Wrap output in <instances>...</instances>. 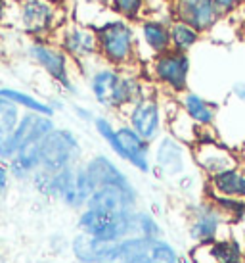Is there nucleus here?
Masks as SVG:
<instances>
[{
    "label": "nucleus",
    "mask_w": 245,
    "mask_h": 263,
    "mask_svg": "<svg viewBox=\"0 0 245 263\" xmlns=\"http://www.w3.org/2000/svg\"><path fill=\"white\" fill-rule=\"evenodd\" d=\"M87 85L94 102L109 111H125L142 96L153 92L148 90V83L138 71L119 69L104 62L87 71Z\"/></svg>",
    "instance_id": "f257e3e1"
},
{
    "label": "nucleus",
    "mask_w": 245,
    "mask_h": 263,
    "mask_svg": "<svg viewBox=\"0 0 245 263\" xmlns=\"http://www.w3.org/2000/svg\"><path fill=\"white\" fill-rule=\"evenodd\" d=\"M31 184L40 196L48 200H58L65 208H71V210H85L88 198L98 189L85 163L71 169H64L59 173H48L40 169L31 179Z\"/></svg>",
    "instance_id": "f03ea898"
},
{
    "label": "nucleus",
    "mask_w": 245,
    "mask_h": 263,
    "mask_svg": "<svg viewBox=\"0 0 245 263\" xmlns=\"http://www.w3.org/2000/svg\"><path fill=\"white\" fill-rule=\"evenodd\" d=\"M8 22L31 39L50 41L65 23L58 0H6Z\"/></svg>",
    "instance_id": "7ed1b4c3"
},
{
    "label": "nucleus",
    "mask_w": 245,
    "mask_h": 263,
    "mask_svg": "<svg viewBox=\"0 0 245 263\" xmlns=\"http://www.w3.org/2000/svg\"><path fill=\"white\" fill-rule=\"evenodd\" d=\"M98 54L104 64L119 69H134L140 64L138 58L136 25L122 17H109L98 23Z\"/></svg>",
    "instance_id": "20e7f679"
},
{
    "label": "nucleus",
    "mask_w": 245,
    "mask_h": 263,
    "mask_svg": "<svg viewBox=\"0 0 245 263\" xmlns=\"http://www.w3.org/2000/svg\"><path fill=\"white\" fill-rule=\"evenodd\" d=\"M25 54L64 92L77 95V83H75V67H77V64L59 48L58 44L52 43V41H44V39H33L27 44Z\"/></svg>",
    "instance_id": "39448f33"
},
{
    "label": "nucleus",
    "mask_w": 245,
    "mask_h": 263,
    "mask_svg": "<svg viewBox=\"0 0 245 263\" xmlns=\"http://www.w3.org/2000/svg\"><path fill=\"white\" fill-rule=\"evenodd\" d=\"M192 60L184 52L169 50L146 64L148 81L171 96H180L190 87Z\"/></svg>",
    "instance_id": "423d86ee"
},
{
    "label": "nucleus",
    "mask_w": 245,
    "mask_h": 263,
    "mask_svg": "<svg viewBox=\"0 0 245 263\" xmlns=\"http://www.w3.org/2000/svg\"><path fill=\"white\" fill-rule=\"evenodd\" d=\"M83 154L85 148L79 135L67 127H56L40 142V169L48 173H59L64 169L77 167L83 163Z\"/></svg>",
    "instance_id": "0eeeda50"
},
{
    "label": "nucleus",
    "mask_w": 245,
    "mask_h": 263,
    "mask_svg": "<svg viewBox=\"0 0 245 263\" xmlns=\"http://www.w3.org/2000/svg\"><path fill=\"white\" fill-rule=\"evenodd\" d=\"M54 43L77 64V67L88 71L100 60L96 29L80 22H65L54 35Z\"/></svg>",
    "instance_id": "6e6552de"
},
{
    "label": "nucleus",
    "mask_w": 245,
    "mask_h": 263,
    "mask_svg": "<svg viewBox=\"0 0 245 263\" xmlns=\"http://www.w3.org/2000/svg\"><path fill=\"white\" fill-rule=\"evenodd\" d=\"M56 127L58 125L54 121V117L23 111L22 119L15 125L14 131L6 139L0 140V161L10 163L22 150L40 144Z\"/></svg>",
    "instance_id": "1a4fd4ad"
},
{
    "label": "nucleus",
    "mask_w": 245,
    "mask_h": 263,
    "mask_svg": "<svg viewBox=\"0 0 245 263\" xmlns=\"http://www.w3.org/2000/svg\"><path fill=\"white\" fill-rule=\"evenodd\" d=\"M122 116H125V123L130 125L142 139L152 144L165 135L167 108L165 104L159 100L155 90L129 106L122 111Z\"/></svg>",
    "instance_id": "9d476101"
},
{
    "label": "nucleus",
    "mask_w": 245,
    "mask_h": 263,
    "mask_svg": "<svg viewBox=\"0 0 245 263\" xmlns=\"http://www.w3.org/2000/svg\"><path fill=\"white\" fill-rule=\"evenodd\" d=\"M192 163V148L171 135H163L153 142L152 165L157 177H161L163 181L178 183L182 177L190 173Z\"/></svg>",
    "instance_id": "9b49d317"
},
{
    "label": "nucleus",
    "mask_w": 245,
    "mask_h": 263,
    "mask_svg": "<svg viewBox=\"0 0 245 263\" xmlns=\"http://www.w3.org/2000/svg\"><path fill=\"white\" fill-rule=\"evenodd\" d=\"M79 233H85L101 242H121L132 236V212L104 213L96 210H80L77 219Z\"/></svg>",
    "instance_id": "f8f14e48"
},
{
    "label": "nucleus",
    "mask_w": 245,
    "mask_h": 263,
    "mask_svg": "<svg viewBox=\"0 0 245 263\" xmlns=\"http://www.w3.org/2000/svg\"><path fill=\"white\" fill-rule=\"evenodd\" d=\"M230 233V221L222 212L211 204L207 198L192 202L190 205V225L188 236L195 244H213Z\"/></svg>",
    "instance_id": "ddd939ff"
},
{
    "label": "nucleus",
    "mask_w": 245,
    "mask_h": 263,
    "mask_svg": "<svg viewBox=\"0 0 245 263\" xmlns=\"http://www.w3.org/2000/svg\"><path fill=\"white\" fill-rule=\"evenodd\" d=\"M121 244L122 254L130 263H180V254L165 238L129 236Z\"/></svg>",
    "instance_id": "4468645a"
},
{
    "label": "nucleus",
    "mask_w": 245,
    "mask_h": 263,
    "mask_svg": "<svg viewBox=\"0 0 245 263\" xmlns=\"http://www.w3.org/2000/svg\"><path fill=\"white\" fill-rule=\"evenodd\" d=\"M192 160H194L195 167L199 169L207 179L239 165L238 152L222 140L194 144L192 146Z\"/></svg>",
    "instance_id": "2eb2a0df"
},
{
    "label": "nucleus",
    "mask_w": 245,
    "mask_h": 263,
    "mask_svg": "<svg viewBox=\"0 0 245 263\" xmlns=\"http://www.w3.org/2000/svg\"><path fill=\"white\" fill-rule=\"evenodd\" d=\"M169 22L163 17L146 15L136 22V39H138V58L140 64L146 60L157 58L161 54L171 50V35H169Z\"/></svg>",
    "instance_id": "dca6fc26"
},
{
    "label": "nucleus",
    "mask_w": 245,
    "mask_h": 263,
    "mask_svg": "<svg viewBox=\"0 0 245 263\" xmlns=\"http://www.w3.org/2000/svg\"><path fill=\"white\" fill-rule=\"evenodd\" d=\"M171 14L176 20H182L188 25H192L201 35L215 29L222 17L215 0H176L171 4Z\"/></svg>",
    "instance_id": "f3484780"
},
{
    "label": "nucleus",
    "mask_w": 245,
    "mask_h": 263,
    "mask_svg": "<svg viewBox=\"0 0 245 263\" xmlns=\"http://www.w3.org/2000/svg\"><path fill=\"white\" fill-rule=\"evenodd\" d=\"M117 137L122 148V161H127L130 167H134L142 175L152 173V142L142 139L127 123L117 125Z\"/></svg>",
    "instance_id": "a211bd4d"
},
{
    "label": "nucleus",
    "mask_w": 245,
    "mask_h": 263,
    "mask_svg": "<svg viewBox=\"0 0 245 263\" xmlns=\"http://www.w3.org/2000/svg\"><path fill=\"white\" fill-rule=\"evenodd\" d=\"M85 208L104 213H130L138 210L136 189H117V186H100L88 198Z\"/></svg>",
    "instance_id": "6ab92c4d"
},
{
    "label": "nucleus",
    "mask_w": 245,
    "mask_h": 263,
    "mask_svg": "<svg viewBox=\"0 0 245 263\" xmlns=\"http://www.w3.org/2000/svg\"><path fill=\"white\" fill-rule=\"evenodd\" d=\"M87 171L90 173L96 186H117V189H136L130 177L122 171L115 161L106 154H94L83 161Z\"/></svg>",
    "instance_id": "aec40b11"
},
{
    "label": "nucleus",
    "mask_w": 245,
    "mask_h": 263,
    "mask_svg": "<svg viewBox=\"0 0 245 263\" xmlns=\"http://www.w3.org/2000/svg\"><path fill=\"white\" fill-rule=\"evenodd\" d=\"M176 102L180 110L186 114L197 127H213L218 117V106L213 100L201 96L199 92H194L188 88L186 92L176 96Z\"/></svg>",
    "instance_id": "412c9836"
},
{
    "label": "nucleus",
    "mask_w": 245,
    "mask_h": 263,
    "mask_svg": "<svg viewBox=\"0 0 245 263\" xmlns=\"http://www.w3.org/2000/svg\"><path fill=\"white\" fill-rule=\"evenodd\" d=\"M113 242H101L85 233L75 234L71 240V254L77 263H96L109 256Z\"/></svg>",
    "instance_id": "4be33fe9"
},
{
    "label": "nucleus",
    "mask_w": 245,
    "mask_h": 263,
    "mask_svg": "<svg viewBox=\"0 0 245 263\" xmlns=\"http://www.w3.org/2000/svg\"><path fill=\"white\" fill-rule=\"evenodd\" d=\"M205 190L222 194V196L245 200V169L238 165V167L211 177V179H207V189Z\"/></svg>",
    "instance_id": "5701e85b"
},
{
    "label": "nucleus",
    "mask_w": 245,
    "mask_h": 263,
    "mask_svg": "<svg viewBox=\"0 0 245 263\" xmlns=\"http://www.w3.org/2000/svg\"><path fill=\"white\" fill-rule=\"evenodd\" d=\"M167 129H169V135H171V137L184 142L186 146L192 148L195 142H197L199 127L180 110V106H178L176 100H174L173 110L167 108Z\"/></svg>",
    "instance_id": "b1692460"
},
{
    "label": "nucleus",
    "mask_w": 245,
    "mask_h": 263,
    "mask_svg": "<svg viewBox=\"0 0 245 263\" xmlns=\"http://www.w3.org/2000/svg\"><path fill=\"white\" fill-rule=\"evenodd\" d=\"M12 179L15 181H29L40 171L43 163H40V144H35L31 148H25L15 156L14 160L6 163Z\"/></svg>",
    "instance_id": "393cba45"
},
{
    "label": "nucleus",
    "mask_w": 245,
    "mask_h": 263,
    "mask_svg": "<svg viewBox=\"0 0 245 263\" xmlns=\"http://www.w3.org/2000/svg\"><path fill=\"white\" fill-rule=\"evenodd\" d=\"M0 95L6 96L8 100H12L15 106H19L22 110L31 111V114H40V116H50L54 117L56 110L50 102H46L43 98L38 96L31 95L27 90H22V88H15V87H0Z\"/></svg>",
    "instance_id": "a878e982"
},
{
    "label": "nucleus",
    "mask_w": 245,
    "mask_h": 263,
    "mask_svg": "<svg viewBox=\"0 0 245 263\" xmlns=\"http://www.w3.org/2000/svg\"><path fill=\"white\" fill-rule=\"evenodd\" d=\"M169 35H171V50L184 52V54H188L201 41L199 31L176 17H171V22H169Z\"/></svg>",
    "instance_id": "bb28decb"
},
{
    "label": "nucleus",
    "mask_w": 245,
    "mask_h": 263,
    "mask_svg": "<svg viewBox=\"0 0 245 263\" xmlns=\"http://www.w3.org/2000/svg\"><path fill=\"white\" fill-rule=\"evenodd\" d=\"M216 263H245V250L238 236L228 234L211 244Z\"/></svg>",
    "instance_id": "cd10ccee"
},
{
    "label": "nucleus",
    "mask_w": 245,
    "mask_h": 263,
    "mask_svg": "<svg viewBox=\"0 0 245 263\" xmlns=\"http://www.w3.org/2000/svg\"><path fill=\"white\" fill-rule=\"evenodd\" d=\"M205 198L215 208H218L230 223H241V221H245V200L222 196V194H216V192H211V190H205Z\"/></svg>",
    "instance_id": "c85d7f7f"
},
{
    "label": "nucleus",
    "mask_w": 245,
    "mask_h": 263,
    "mask_svg": "<svg viewBox=\"0 0 245 263\" xmlns=\"http://www.w3.org/2000/svg\"><path fill=\"white\" fill-rule=\"evenodd\" d=\"M132 236L142 238H163V227L152 212L134 210L132 212Z\"/></svg>",
    "instance_id": "c756f323"
},
{
    "label": "nucleus",
    "mask_w": 245,
    "mask_h": 263,
    "mask_svg": "<svg viewBox=\"0 0 245 263\" xmlns=\"http://www.w3.org/2000/svg\"><path fill=\"white\" fill-rule=\"evenodd\" d=\"M94 131L98 133V137H100L108 148L111 152L115 154L119 160H122V148H121V142H119V137H117V125L106 116H98L94 119Z\"/></svg>",
    "instance_id": "7c9ffc66"
},
{
    "label": "nucleus",
    "mask_w": 245,
    "mask_h": 263,
    "mask_svg": "<svg viewBox=\"0 0 245 263\" xmlns=\"http://www.w3.org/2000/svg\"><path fill=\"white\" fill-rule=\"evenodd\" d=\"M22 116L23 111L19 106H15L12 100H8L6 96L0 95V140L6 139L8 135L14 131Z\"/></svg>",
    "instance_id": "2f4dec72"
},
{
    "label": "nucleus",
    "mask_w": 245,
    "mask_h": 263,
    "mask_svg": "<svg viewBox=\"0 0 245 263\" xmlns=\"http://www.w3.org/2000/svg\"><path fill=\"white\" fill-rule=\"evenodd\" d=\"M109 8L117 17L127 22H140L146 15L144 0H109Z\"/></svg>",
    "instance_id": "473e14b6"
},
{
    "label": "nucleus",
    "mask_w": 245,
    "mask_h": 263,
    "mask_svg": "<svg viewBox=\"0 0 245 263\" xmlns=\"http://www.w3.org/2000/svg\"><path fill=\"white\" fill-rule=\"evenodd\" d=\"M144 10L146 15H152V17H163V20H171L173 17L169 0H144Z\"/></svg>",
    "instance_id": "72a5a7b5"
},
{
    "label": "nucleus",
    "mask_w": 245,
    "mask_h": 263,
    "mask_svg": "<svg viewBox=\"0 0 245 263\" xmlns=\"http://www.w3.org/2000/svg\"><path fill=\"white\" fill-rule=\"evenodd\" d=\"M188 257L194 263H216L211 244H195L194 248L190 250Z\"/></svg>",
    "instance_id": "f704fd0d"
},
{
    "label": "nucleus",
    "mask_w": 245,
    "mask_h": 263,
    "mask_svg": "<svg viewBox=\"0 0 245 263\" xmlns=\"http://www.w3.org/2000/svg\"><path fill=\"white\" fill-rule=\"evenodd\" d=\"M73 114H75V117H77L79 121H83V123H87V125H94V119L98 117L88 106H85V104H73Z\"/></svg>",
    "instance_id": "c9c22d12"
},
{
    "label": "nucleus",
    "mask_w": 245,
    "mask_h": 263,
    "mask_svg": "<svg viewBox=\"0 0 245 263\" xmlns=\"http://www.w3.org/2000/svg\"><path fill=\"white\" fill-rule=\"evenodd\" d=\"M245 0H215L216 8H218V12H220V15H228L232 14V12H236L238 8L243 6Z\"/></svg>",
    "instance_id": "e433bc0d"
},
{
    "label": "nucleus",
    "mask_w": 245,
    "mask_h": 263,
    "mask_svg": "<svg viewBox=\"0 0 245 263\" xmlns=\"http://www.w3.org/2000/svg\"><path fill=\"white\" fill-rule=\"evenodd\" d=\"M96 263H130L127 259V256L122 254L121 250V244L119 242H113V246H111V252H109V256L106 259H101V261H96Z\"/></svg>",
    "instance_id": "4c0bfd02"
},
{
    "label": "nucleus",
    "mask_w": 245,
    "mask_h": 263,
    "mask_svg": "<svg viewBox=\"0 0 245 263\" xmlns=\"http://www.w3.org/2000/svg\"><path fill=\"white\" fill-rule=\"evenodd\" d=\"M10 183H12V173L8 169L6 163L0 161V198L6 196L8 189H10Z\"/></svg>",
    "instance_id": "58836bf2"
},
{
    "label": "nucleus",
    "mask_w": 245,
    "mask_h": 263,
    "mask_svg": "<svg viewBox=\"0 0 245 263\" xmlns=\"http://www.w3.org/2000/svg\"><path fill=\"white\" fill-rule=\"evenodd\" d=\"M232 98L245 108V79L243 81H236L232 85Z\"/></svg>",
    "instance_id": "ea45409f"
},
{
    "label": "nucleus",
    "mask_w": 245,
    "mask_h": 263,
    "mask_svg": "<svg viewBox=\"0 0 245 263\" xmlns=\"http://www.w3.org/2000/svg\"><path fill=\"white\" fill-rule=\"evenodd\" d=\"M238 156H239V165L245 169V140L241 142V146L238 150Z\"/></svg>",
    "instance_id": "a19ab883"
},
{
    "label": "nucleus",
    "mask_w": 245,
    "mask_h": 263,
    "mask_svg": "<svg viewBox=\"0 0 245 263\" xmlns=\"http://www.w3.org/2000/svg\"><path fill=\"white\" fill-rule=\"evenodd\" d=\"M239 233H241V238H239V240H241V244H243V250H245V221H241V223H239Z\"/></svg>",
    "instance_id": "79ce46f5"
},
{
    "label": "nucleus",
    "mask_w": 245,
    "mask_h": 263,
    "mask_svg": "<svg viewBox=\"0 0 245 263\" xmlns=\"http://www.w3.org/2000/svg\"><path fill=\"white\" fill-rule=\"evenodd\" d=\"M180 263H194V261H192V259H190V257H182V259H180Z\"/></svg>",
    "instance_id": "37998d69"
},
{
    "label": "nucleus",
    "mask_w": 245,
    "mask_h": 263,
    "mask_svg": "<svg viewBox=\"0 0 245 263\" xmlns=\"http://www.w3.org/2000/svg\"><path fill=\"white\" fill-rule=\"evenodd\" d=\"M169 2H171V4H173V2H176V0H169Z\"/></svg>",
    "instance_id": "c03bdc74"
}]
</instances>
